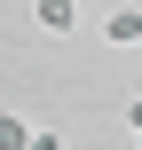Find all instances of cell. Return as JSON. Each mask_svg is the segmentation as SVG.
Returning <instances> with one entry per match:
<instances>
[{
	"label": "cell",
	"instance_id": "cell-3",
	"mask_svg": "<svg viewBox=\"0 0 142 150\" xmlns=\"http://www.w3.org/2000/svg\"><path fill=\"white\" fill-rule=\"evenodd\" d=\"M32 142H40V134H32L24 119H8V111H0V150H32Z\"/></svg>",
	"mask_w": 142,
	"mask_h": 150
},
{
	"label": "cell",
	"instance_id": "cell-1",
	"mask_svg": "<svg viewBox=\"0 0 142 150\" xmlns=\"http://www.w3.org/2000/svg\"><path fill=\"white\" fill-rule=\"evenodd\" d=\"M32 16H40V32H55V40H63V32L79 24V0H32Z\"/></svg>",
	"mask_w": 142,
	"mask_h": 150
},
{
	"label": "cell",
	"instance_id": "cell-4",
	"mask_svg": "<svg viewBox=\"0 0 142 150\" xmlns=\"http://www.w3.org/2000/svg\"><path fill=\"white\" fill-rule=\"evenodd\" d=\"M126 127H134V134H142V95H134V103H126Z\"/></svg>",
	"mask_w": 142,
	"mask_h": 150
},
{
	"label": "cell",
	"instance_id": "cell-2",
	"mask_svg": "<svg viewBox=\"0 0 142 150\" xmlns=\"http://www.w3.org/2000/svg\"><path fill=\"white\" fill-rule=\"evenodd\" d=\"M103 40H111V47H142V8H111Z\"/></svg>",
	"mask_w": 142,
	"mask_h": 150
}]
</instances>
